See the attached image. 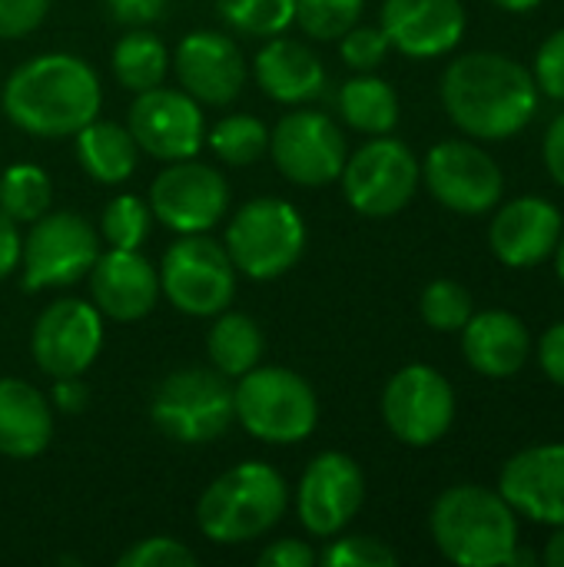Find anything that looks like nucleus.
Listing matches in <instances>:
<instances>
[{"label":"nucleus","mask_w":564,"mask_h":567,"mask_svg":"<svg viewBox=\"0 0 564 567\" xmlns=\"http://www.w3.org/2000/svg\"><path fill=\"white\" fill-rule=\"evenodd\" d=\"M539 365H542V372H545L555 385H562L564 389V319L562 322H555V326L542 336V342H539Z\"/></svg>","instance_id":"44"},{"label":"nucleus","mask_w":564,"mask_h":567,"mask_svg":"<svg viewBox=\"0 0 564 567\" xmlns=\"http://www.w3.org/2000/svg\"><path fill=\"white\" fill-rule=\"evenodd\" d=\"M236 422L266 445H299L319 425L316 389L293 369L256 365L233 385Z\"/></svg>","instance_id":"5"},{"label":"nucleus","mask_w":564,"mask_h":567,"mask_svg":"<svg viewBox=\"0 0 564 567\" xmlns=\"http://www.w3.org/2000/svg\"><path fill=\"white\" fill-rule=\"evenodd\" d=\"M100 256V233L86 216L73 209H47L30 223L20 252V272L27 292L76 286Z\"/></svg>","instance_id":"9"},{"label":"nucleus","mask_w":564,"mask_h":567,"mask_svg":"<svg viewBox=\"0 0 564 567\" xmlns=\"http://www.w3.org/2000/svg\"><path fill=\"white\" fill-rule=\"evenodd\" d=\"M199 561L183 542L176 538H166V535H156V538H143L136 545H130L116 565L120 567H193Z\"/></svg>","instance_id":"38"},{"label":"nucleus","mask_w":564,"mask_h":567,"mask_svg":"<svg viewBox=\"0 0 564 567\" xmlns=\"http://www.w3.org/2000/svg\"><path fill=\"white\" fill-rule=\"evenodd\" d=\"M50 10V0H0V40L30 37Z\"/></svg>","instance_id":"40"},{"label":"nucleus","mask_w":564,"mask_h":567,"mask_svg":"<svg viewBox=\"0 0 564 567\" xmlns=\"http://www.w3.org/2000/svg\"><path fill=\"white\" fill-rule=\"evenodd\" d=\"M76 159L83 173L103 186H120L136 173L140 146L133 133L110 120H90L80 133H73Z\"/></svg>","instance_id":"26"},{"label":"nucleus","mask_w":564,"mask_h":567,"mask_svg":"<svg viewBox=\"0 0 564 567\" xmlns=\"http://www.w3.org/2000/svg\"><path fill=\"white\" fill-rule=\"evenodd\" d=\"M223 23L243 37H279L296 20V0H216Z\"/></svg>","instance_id":"32"},{"label":"nucleus","mask_w":564,"mask_h":567,"mask_svg":"<svg viewBox=\"0 0 564 567\" xmlns=\"http://www.w3.org/2000/svg\"><path fill=\"white\" fill-rule=\"evenodd\" d=\"M126 130L136 146L160 163L193 159L206 143L203 103H196L186 90H170L160 83L136 93L126 113Z\"/></svg>","instance_id":"15"},{"label":"nucleus","mask_w":564,"mask_h":567,"mask_svg":"<svg viewBox=\"0 0 564 567\" xmlns=\"http://www.w3.org/2000/svg\"><path fill=\"white\" fill-rule=\"evenodd\" d=\"M110 66H113V76H116L120 86H126L133 93H143V90H153V86H160L166 80L173 60H170L166 43L153 30L130 27V33H123L116 40Z\"/></svg>","instance_id":"29"},{"label":"nucleus","mask_w":564,"mask_h":567,"mask_svg":"<svg viewBox=\"0 0 564 567\" xmlns=\"http://www.w3.org/2000/svg\"><path fill=\"white\" fill-rule=\"evenodd\" d=\"M173 70L180 90H186L196 103L229 106L249 76L246 56L239 43L219 30H193L176 43Z\"/></svg>","instance_id":"18"},{"label":"nucleus","mask_w":564,"mask_h":567,"mask_svg":"<svg viewBox=\"0 0 564 567\" xmlns=\"http://www.w3.org/2000/svg\"><path fill=\"white\" fill-rule=\"evenodd\" d=\"M53 203V183L37 163H10L0 173V209L13 223L40 219Z\"/></svg>","instance_id":"31"},{"label":"nucleus","mask_w":564,"mask_h":567,"mask_svg":"<svg viewBox=\"0 0 564 567\" xmlns=\"http://www.w3.org/2000/svg\"><path fill=\"white\" fill-rule=\"evenodd\" d=\"M236 266L223 243L206 233L180 236L160 266V292L163 299L193 319H213L236 299Z\"/></svg>","instance_id":"8"},{"label":"nucleus","mask_w":564,"mask_h":567,"mask_svg":"<svg viewBox=\"0 0 564 567\" xmlns=\"http://www.w3.org/2000/svg\"><path fill=\"white\" fill-rule=\"evenodd\" d=\"M336 106H339V116L346 120V126H352L356 133H366V136L392 133L399 123V113H402L396 86L376 73H356L352 80H346L339 86Z\"/></svg>","instance_id":"27"},{"label":"nucleus","mask_w":564,"mask_h":567,"mask_svg":"<svg viewBox=\"0 0 564 567\" xmlns=\"http://www.w3.org/2000/svg\"><path fill=\"white\" fill-rule=\"evenodd\" d=\"M206 143L226 166H253L269 153V126L253 113H229L213 130H206Z\"/></svg>","instance_id":"30"},{"label":"nucleus","mask_w":564,"mask_h":567,"mask_svg":"<svg viewBox=\"0 0 564 567\" xmlns=\"http://www.w3.org/2000/svg\"><path fill=\"white\" fill-rule=\"evenodd\" d=\"M20 252H23L20 223H13V219L0 209V282L10 279V276L20 269Z\"/></svg>","instance_id":"45"},{"label":"nucleus","mask_w":564,"mask_h":567,"mask_svg":"<svg viewBox=\"0 0 564 567\" xmlns=\"http://www.w3.org/2000/svg\"><path fill=\"white\" fill-rule=\"evenodd\" d=\"M555 272H558V279H562V286H564V233H562V239H558V246H555Z\"/></svg>","instance_id":"49"},{"label":"nucleus","mask_w":564,"mask_h":567,"mask_svg":"<svg viewBox=\"0 0 564 567\" xmlns=\"http://www.w3.org/2000/svg\"><path fill=\"white\" fill-rule=\"evenodd\" d=\"M150 209L166 229L189 236L209 233L229 209V183L219 169L193 159L166 163L150 183Z\"/></svg>","instance_id":"14"},{"label":"nucleus","mask_w":564,"mask_h":567,"mask_svg":"<svg viewBox=\"0 0 564 567\" xmlns=\"http://www.w3.org/2000/svg\"><path fill=\"white\" fill-rule=\"evenodd\" d=\"M339 183L346 203L359 216L389 219L412 203L422 183V163L402 140L386 133V136H372L356 153H349Z\"/></svg>","instance_id":"10"},{"label":"nucleus","mask_w":564,"mask_h":567,"mask_svg":"<svg viewBox=\"0 0 564 567\" xmlns=\"http://www.w3.org/2000/svg\"><path fill=\"white\" fill-rule=\"evenodd\" d=\"M366 0H296V27L322 43L346 37L362 20Z\"/></svg>","instance_id":"35"},{"label":"nucleus","mask_w":564,"mask_h":567,"mask_svg":"<svg viewBox=\"0 0 564 567\" xmlns=\"http://www.w3.org/2000/svg\"><path fill=\"white\" fill-rule=\"evenodd\" d=\"M492 3L509 13H532L535 7H542V0H492Z\"/></svg>","instance_id":"48"},{"label":"nucleus","mask_w":564,"mask_h":567,"mask_svg":"<svg viewBox=\"0 0 564 567\" xmlns=\"http://www.w3.org/2000/svg\"><path fill=\"white\" fill-rule=\"evenodd\" d=\"M213 319L216 322L206 332L209 365L216 372H223L226 379H239L249 369H256L266 352V336H263L259 322L246 312H229V309H223Z\"/></svg>","instance_id":"28"},{"label":"nucleus","mask_w":564,"mask_h":567,"mask_svg":"<svg viewBox=\"0 0 564 567\" xmlns=\"http://www.w3.org/2000/svg\"><path fill=\"white\" fill-rule=\"evenodd\" d=\"M389 50L392 47H389V37L382 33V27L356 23L346 37H339V56L356 73H376L386 63Z\"/></svg>","instance_id":"37"},{"label":"nucleus","mask_w":564,"mask_h":567,"mask_svg":"<svg viewBox=\"0 0 564 567\" xmlns=\"http://www.w3.org/2000/svg\"><path fill=\"white\" fill-rule=\"evenodd\" d=\"M382 422L402 445L429 449L455 422V389L432 365H406L382 389Z\"/></svg>","instance_id":"11"},{"label":"nucleus","mask_w":564,"mask_h":567,"mask_svg":"<svg viewBox=\"0 0 564 567\" xmlns=\"http://www.w3.org/2000/svg\"><path fill=\"white\" fill-rule=\"evenodd\" d=\"M53 442V405L23 379H0V455L37 458Z\"/></svg>","instance_id":"25"},{"label":"nucleus","mask_w":564,"mask_h":567,"mask_svg":"<svg viewBox=\"0 0 564 567\" xmlns=\"http://www.w3.org/2000/svg\"><path fill=\"white\" fill-rule=\"evenodd\" d=\"M462 352L479 375L512 379L525 369L532 355L529 326L505 309L472 312V319L462 326Z\"/></svg>","instance_id":"23"},{"label":"nucleus","mask_w":564,"mask_h":567,"mask_svg":"<svg viewBox=\"0 0 564 567\" xmlns=\"http://www.w3.org/2000/svg\"><path fill=\"white\" fill-rule=\"evenodd\" d=\"M269 156L289 183L316 189L339 179L349 159V143L332 116L319 110H293L273 126Z\"/></svg>","instance_id":"12"},{"label":"nucleus","mask_w":564,"mask_h":567,"mask_svg":"<svg viewBox=\"0 0 564 567\" xmlns=\"http://www.w3.org/2000/svg\"><path fill=\"white\" fill-rule=\"evenodd\" d=\"M103 349V316L93 302L57 299L30 329V355L47 379L83 375Z\"/></svg>","instance_id":"17"},{"label":"nucleus","mask_w":564,"mask_h":567,"mask_svg":"<svg viewBox=\"0 0 564 567\" xmlns=\"http://www.w3.org/2000/svg\"><path fill=\"white\" fill-rule=\"evenodd\" d=\"M562 209L555 203L542 196H519L499 206L489 226V246L502 266L532 269L555 252L562 239Z\"/></svg>","instance_id":"22"},{"label":"nucleus","mask_w":564,"mask_h":567,"mask_svg":"<svg viewBox=\"0 0 564 567\" xmlns=\"http://www.w3.org/2000/svg\"><path fill=\"white\" fill-rule=\"evenodd\" d=\"M542 156H545V166L552 173V179L564 189V113H558L548 130H545V143H542Z\"/></svg>","instance_id":"46"},{"label":"nucleus","mask_w":564,"mask_h":567,"mask_svg":"<svg viewBox=\"0 0 564 567\" xmlns=\"http://www.w3.org/2000/svg\"><path fill=\"white\" fill-rule=\"evenodd\" d=\"M379 27L402 56L435 60L462 43L469 13L462 0H386Z\"/></svg>","instance_id":"19"},{"label":"nucleus","mask_w":564,"mask_h":567,"mask_svg":"<svg viewBox=\"0 0 564 567\" xmlns=\"http://www.w3.org/2000/svg\"><path fill=\"white\" fill-rule=\"evenodd\" d=\"M253 76L259 83V90L283 103V106H299V103H312L322 96L326 90V66L322 60L299 40L289 37H269L256 60H253Z\"/></svg>","instance_id":"24"},{"label":"nucleus","mask_w":564,"mask_h":567,"mask_svg":"<svg viewBox=\"0 0 564 567\" xmlns=\"http://www.w3.org/2000/svg\"><path fill=\"white\" fill-rule=\"evenodd\" d=\"M153 425L180 445H209L223 439L236 422L233 382L203 365L170 372L150 402Z\"/></svg>","instance_id":"7"},{"label":"nucleus","mask_w":564,"mask_h":567,"mask_svg":"<svg viewBox=\"0 0 564 567\" xmlns=\"http://www.w3.org/2000/svg\"><path fill=\"white\" fill-rule=\"evenodd\" d=\"M153 226V209L133 193H123L103 206L100 216V239L110 249H140L150 236Z\"/></svg>","instance_id":"33"},{"label":"nucleus","mask_w":564,"mask_h":567,"mask_svg":"<svg viewBox=\"0 0 564 567\" xmlns=\"http://www.w3.org/2000/svg\"><path fill=\"white\" fill-rule=\"evenodd\" d=\"M429 532L452 565L509 567L519 545V515L485 485H455L435 498Z\"/></svg>","instance_id":"3"},{"label":"nucleus","mask_w":564,"mask_h":567,"mask_svg":"<svg viewBox=\"0 0 564 567\" xmlns=\"http://www.w3.org/2000/svg\"><path fill=\"white\" fill-rule=\"evenodd\" d=\"M326 567H396L399 555L369 535H336V542L319 555Z\"/></svg>","instance_id":"36"},{"label":"nucleus","mask_w":564,"mask_h":567,"mask_svg":"<svg viewBox=\"0 0 564 567\" xmlns=\"http://www.w3.org/2000/svg\"><path fill=\"white\" fill-rule=\"evenodd\" d=\"M422 183L452 213L482 216L502 203L505 176L489 150L469 140L435 143L422 163Z\"/></svg>","instance_id":"13"},{"label":"nucleus","mask_w":564,"mask_h":567,"mask_svg":"<svg viewBox=\"0 0 564 567\" xmlns=\"http://www.w3.org/2000/svg\"><path fill=\"white\" fill-rule=\"evenodd\" d=\"M0 103L7 120L37 140H63L100 116L103 86L96 70L76 53H37L3 83Z\"/></svg>","instance_id":"2"},{"label":"nucleus","mask_w":564,"mask_h":567,"mask_svg":"<svg viewBox=\"0 0 564 567\" xmlns=\"http://www.w3.org/2000/svg\"><path fill=\"white\" fill-rule=\"evenodd\" d=\"M223 246L239 276L253 282H273L302 259L306 219L279 196H256L226 223Z\"/></svg>","instance_id":"6"},{"label":"nucleus","mask_w":564,"mask_h":567,"mask_svg":"<svg viewBox=\"0 0 564 567\" xmlns=\"http://www.w3.org/2000/svg\"><path fill=\"white\" fill-rule=\"evenodd\" d=\"M289 508V485L269 462L226 468L196 502V525L213 545L233 548L269 535Z\"/></svg>","instance_id":"4"},{"label":"nucleus","mask_w":564,"mask_h":567,"mask_svg":"<svg viewBox=\"0 0 564 567\" xmlns=\"http://www.w3.org/2000/svg\"><path fill=\"white\" fill-rule=\"evenodd\" d=\"M499 495L515 515L548 528L564 525V442L515 452L499 475Z\"/></svg>","instance_id":"20"},{"label":"nucleus","mask_w":564,"mask_h":567,"mask_svg":"<svg viewBox=\"0 0 564 567\" xmlns=\"http://www.w3.org/2000/svg\"><path fill=\"white\" fill-rule=\"evenodd\" d=\"M256 561H259V567H312L319 561V555L306 542L279 538V542L266 545Z\"/></svg>","instance_id":"41"},{"label":"nucleus","mask_w":564,"mask_h":567,"mask_svg":"<svg viewBox=\"0 0 564 567\" xmlns=\"http://www.w3.org/2000/svg\"><path fill=\"white\" fill-rule=\"evenodd\" d=\"M366 502V475L346 452H319L299 485H296V515L312 538L342 535Z\"/></svg>","instance_id":"16"},{"label":"nucleus","mask_w":564,"mask_h":567,"mask_svg":"<svg viewBox=\"0 0 564 567\" xmlns=\"http://www.w3.org/2000/svg\"><path fill=\"white\" fill-rule=\"evenodd\" d=\"M442 106L469 140H509L539 113V83L515 56L472 50L442 73Z\"/></svg>","instance_id":"1"},{"label":"nucleus","mask_w":564,"mask_h":567,"mask_svg":"<svg viewBox=\"0 0 564 567\" xmlns=\"http://www.w3.org/2000/svg\"><path fill=\"white\" fill-rule=\"evenodd\" d=\"M542 561L552 567H564V525H558L555 535L548 538V545L542 551Z\"/></svg>","instance_id":"47"},{"label":"nucleus","mask_w":564,"mask_h":567,"mask_svg":"<svg viewBox=\"0 0 564 567\" xmlns=\"http://www.w3.org/2000/svg\"><path fill=\"white\" fill-rule=\"evenodd\" d=\"M170 0H106V10L123 27H150L166 13Z\"/></svg>","instance_id":"42"},{"label":"nucleus","mask_w":564,"mask_h":567,"mask_svg":"<svg viewBox=\"0 0 564 567\" xmlns=\"http://www.w3.org/2000/svg\"><path fill=\"white\" fill-rule=\"evenodd\" d=\"M83 375H66V379H53L50 389V405L60 415H80L90 402V389L80 382Z\"/></svg>","instance_id":"43"},{"label":"nucleus","mask_w":564,"mask_h":567,"mask_svg":"<svg viewBox=\"0 0 564 567\" xmlns=\"http://www.w3.org/2000/svg\"><path fill=\"white\" fill-rule=\"evenodd\" d=\"M90 279V302L103 319L136 322L160 302V269L140 249H100Z\"/></svg>","instance_id":"21"},{"label":"nucleus","mask_w":564,"mask_h":567,"mask_svg":"<svg viewBox=\"0 0 564 567\" xmlns=\"http://www.w3.org/2000/svg\"><path fill=\"white\" fill-rule=\"evenodd\" d=\"M472 312H475V299L455 279H435L422 289L419 316L435 332H462V326L472 319Z\"/></svg>","instance_id":"34"},{"label":"nucleus","mask_w":564,"mask_h":567,"mask_svg":"<svg viewBox=\"0 0 564 567\" xmlns=\"http://www.w3.org/2000/svg\"><path fill=\"white\" fill-rule=\"evenodd\" d=\"M532 76L539 83V93L564 103V27H558L535 53Z\"/></svg>","instance_id":"39"}]
</instances>
